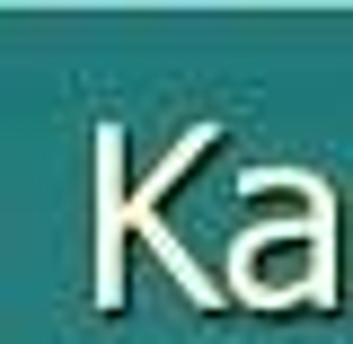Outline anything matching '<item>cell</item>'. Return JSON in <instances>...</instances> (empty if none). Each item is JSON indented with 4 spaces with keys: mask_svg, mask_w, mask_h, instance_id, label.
Listing matches in <instances>:
<instances>
[]
</instances>
